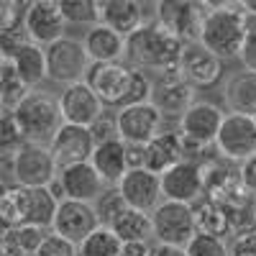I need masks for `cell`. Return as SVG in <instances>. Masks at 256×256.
Listing matches in <instances>:
<instances>
[{
	"label": "cell",
	"mask_w": 256,
	"mask_h": 256,
	"mask_svg": "<svg viewBox=\"0 0 256 256\" xmlns=\"http://www.w3.org/2000/svg\"><path fill=\"white\" fill-rule=\"evenodd\" d=\"M238 177H241V184L246 190V195H251L256 200V154L238 164Z\"/></svg>",
	"instance_id": "f6af8a7d"
},
{
	"label": "cell",
	"mask_w": 256,
	"mask_h": 256,
	"mask_svg": "<svg viewBox=\"0 0 256 256\" xmlns=\"http://www.w3.org/2000/svg\"><path fill=\"white\" fill-rule=\"evenodd\" d=\"M24 134L13 118L10 110H0V162H6L10 166V159L16 156V152L24 146Z\"/></svg>",
	"instance_id": "e575fe53"
},
{
	"label": "cell",
	"mask_w": 256,
	"mask_h": 256,
	"mask_svg": "<svg viewBox=\"0 0 256 256\" xmlns=\"http://www.w3.org/2000/svg\"><path fill=\"white\" fill-rule=\"evenodd\" d=\"M56 164L46 146L24 144L10 159V177L16 187H49L56 180Z\"/></svg>",
	"instance_id": "ba28073f"
},
{
	"label": "cell",
	"mask_w": 256,
	"mask_h": 256,
	"mask_svg": "<svg viewBox=\"0 0 256 256\" xmlns=\"http://www.w3.org/2000/svg\"><path fill=\"white\" fill-rule=\"evenodd\" d=\"M18 8H26V6L3 3V0H0V34L13 28V26H20V20H24V10H18Z\"/></svg>",
	"instance_id": "ee69618b"
},
{
	"label": "cell",
	"mask_w": 256,
	"mask_h": 256,
	"mask_svg": "<svg viewBox=\"0 0 256 256\" xmlns=\"http://www.w3.org/2000/svg\"><path fill=\"white\" fill-rule=\"evenodd\" d=\"M116 190L123 198L126 208L138 210V212H152L162 202L159 174L148 172V169H131V172H126L123 180L116 184Z\"/></svg>",
	"instance_id": "44dd1931"
},
{
	"label": "cell",
	"mask_w": 256,
	"mask_h": 256,
	"mask_svg": "<svg viewBox=\"0 0 256 256\" xmlns=\"http://www.w3.org/2000/svg\"><path fill=\"white\" fill-rule=\"evenodd\" d=\"M88 131H90V138H92V144H95V146L108 144V141H118V123H116V113L102 110V113L92 120V126L88 128Z\"/></svg>",
	"instance_id": "ab89813d"
},
{
	"label": "cell",
	"mask_w": 256,
	"mask_h": 256,
	"mask_svg": "<svg viewBox=\"0 0 256 256\" xmlns=\"http://www.w3.org/2000/svg\"><path fill=\"white\" fill-rule=\"evenodd\" d=\"M202 169V198L210 202H218L220 208L236 202L246 195V190L238 177V164H230L226 159L210 156L200 164Z\"/></svg>",
	"instance_id": "8fae6325"
},
{
	"label": "cell",
	"mask_w": 256,
	"mask_h": 256,
	"mask_svg": "<svg viewBox=\"0 0 256 256\" xmlns=\"http://www.w3.org/2000/svg\"><path fill=\"white\" fill-rule=\"evenodd\" d=\"M148 256H184V248L164 246V244H152V254H148Z\"/></svg>",
	"instance_id": "c3c4849f"
},
{
	"label": "cell",
	"mask_w": 256,
	"mask_h": 256,
	"mask_svg": "<svg viewBox=\"0 0 256 256\" xmlns=\"http://www.w3.org/2000/svg\"><path fill=\"white\" fill-rule=\"evenodd\" d=\"M59 13L67 26L90 28L98 24V0H59Z\"/></svg>",
	"instance_id": "836d02e7"
},
{
	"label": "cell",
	"mask_w": 256,
	"mask_h": 256,
	"mask_svg": "<svg viewBox=\"0 0 256 256\" xmlns=\"http://www.w3.org/2000/svg\"><path fill=\"white\" fill-rule=\"evenodd\" d=\"M126 166H128V172H131V169H144V166H146V154H144V146L126 144Z\"/></svg>",
	"instance_id": "bcb514c9"
},
{
	"label": "cell",
	"mask_w": 256,
	"mask_h": 256,
	"mask_svg": "<svg viewBox=\"0 0 256 256\" xmlns=\"http://www.w3.org/2000/svg\"><path fill=\"white\" fill-rule=\"evenodd\" d=\"M98 218L90 202H72V200H59L56 216L52 223V233L67 238L70 244L80 246L90 233L98 228Z\"/></svg>",
	"instance_id": "ffe728a7"
},
{
	"label": "cell",
	"mask_w": 256,
	"mask_h": 256,
	"mask_svg": "<svg viewBox=\"0 0 256 256\" xmlns=\"http://www.w3.org/2000/svg\"><path fill=\"white\" fill-rule=\"evenodd\" d=\"M192 218H195L198 233H205V236H212V238H223V241H226V236H230L228 216L218 202H210V200L200 198L192 205Z\"/></svg>",
	"instance_id": "f1b7e54d"
},
{
	"label": "cell",
	"mask_w": 256,
	"mask_h": 256,
	"mask_svg": "<svg viewBox=\"0 0 256 256\" xmlns=\"http://www.w3.org/2000/svg\"><path fill=\"white\" fill-rule=\"evenodd\" d=\"M10 113L20 128V134H24L26 144L49 146V141L54 138V134L62 126L56 98H52L49 92H41V90H31Z\"/></svg>",
	"instance_id": "3957f363"
},
{
	"label": "cell",
	"mask_w": 256,
	"mask_h": 256,
	"mask_svg": "<svg viewBox=\"0 0 256 256\" xmlns=\"http://www.w3.org/2000/svg\"><path fill=\"white\" fill-rule=\"evenodd\" d=\"M146 166L154 174H164L166 169L182 162V136L180 131H159L152 141L144 146Z\"/></svg>",
	"instance_id": "d4e9b609"
},
{
	"label": "cell",
	"mask_w": 256,
	"mask_h": 256,
	"mask_svg": "<svg viewBox=\"0 0 256 256\" xmlns=\"http://www.w3.org/2000/svg\"><path fill=\"white\" fill-rule=\"evenodd\" d=\"M241 6L248 16H256V0H246V3H241Z\"/></svg>",
	"instance_id": "f907efd6"
},
{
	"label": "cell",
	"mask_w": 256,
	"mask_h": 256,
	"mask_svg": "<svg viewBox=\"0 0 256 256\" xmlns=\"http://www.w3.org/2000/svg\"><path fill=\"white\" fill-rule=\"evenodd\" d=\"M154 241H138V244H120V256H148Z\"/></svg>",
	"instance_id": "7dc6e473"
},
{
	"label": "cell",
	"mask_w": 256,
	"mask_h": 256,
	"mask_svg": "<svg viewBox=\"0 0 256 256\" xmlns=\"http://www.w3.org/2000/svg\"><path fill=\"white\" fill-rule=\"evenodd\" d=\"M228 256H256V230L233 236L228 244Z\"/></svg>",
	"instance_id": "7bdbcfd3"
},
{
	"label": "cell",
	"mask_w": 256,
	"mask_h": 256,
	"mask_svg": "<svg viewBox=\"0 0 256 256\" xmlns=\"http://www.w3.org/2000/svg\"><path fill=\"white\" fill-rule=\"evenodd\" d=\"M177 72L192 90H198V88L205 90V88H212L216 82H220L226 70H223V62L218 56H212L200 41H192V44L182 46Z\"/></svg>",
	"instance_id": "9a60e30c"
},
{
	"label": "cell",
	"mask_w": 256,
	"mask_h": 256,
	"mask_svg": "<svg viewBox=\"0 0 256 256\" xmlns=\"http://www.w3.org/2000/svg\"><path fill=\"white\" fill-rule=\"evenodd\" d=\"M28 92L31 90L24 84V80L18 77L16 67L6 59L0 64V102H3V110H13Z\"/></svg>",
	"instance_id": "1f68e13d"
},
{
	"label": "cell",
	"mask_w": 256,
	"mask_h": 256,
	"mask_svg": "<svg viewBox=\"0 0 256 256\" xmlns=\"http://www.w3.org/2000/svg\"><path fill=\"white\" fill-rule=\"evenodd\" d=\"M162 116L152 102H138V105H126L116 110L118 123V138L123 144H136L146 146L159 131H162Z\"/></svg>",
	"instance_id": "5bb4252c"
},
{
	"label": "cell",
	"mask_w": 256,
	"mask_h": 256,
	"mask_svg": "<svg viewBox=\"0 0 256 256\" xmlns=\"http://www.w3.org/2000/svg\"><path fill=\"white\" fill-rule=\"evenodd\" d=\"M156 3H138V0H102L98 3V24L108 26L118 36H131L141 26L154 20Z\"/></svg>",
	"instance_id": "4fadbf2b"
},
{
	"label": "cell",
	"mask_w": 256,
	"mask_h": 256,
	"mask_svg": "<svg viewBox=\"0 0 256 256\" xmlns=\"http://www.w3.org/2000/svg\"><path fill=\"white\" fill-rule=\"evenodd\" d=\"M3 62H6V56H3V54H0V64H3Z\"/></svg>",
	"instance_id": "816d5d0a"
},
{
	"label": "cell",
	"mask_w": 256,
	"mask_h": 256,
	"mask_svg": "<svg viewBox=\"0 0 256 256\" xmlns=\"http://www.w3.org/2000/svg\"><path fill=\"white\" fill-rule=\"evenodd\" d=\"M182 41L169 34L164 26H159L156 20L141 26L131 36H126V56L131 64L128 67L141 70L152 77L177 72L180 67V54H182Z\"/></svg>",
	"instance_id": "6da1fadb"
},
{
	"label": "cell",
	"mask_w": 256,
	"mask_h": 256,
	"mask_svg": "<svg viewBox=\"0 0 256 256\" xmlns=\"http://www.w3.org/2000/svg\"><path fill=\"white\" fill-rule=\"evenodd\" d=\"M184 256H228V241L195 233L192 241L184 246Z\"/></svg>",
	"instance_id": "f35d334b"
},
{
	"label": "cell",
	"mask_w": 256,
	"mask_h": 256,
	"mask_svg": "<svg viewBox=\"0 0 256 256\" xmlns=\"http://www.w3.org/2000/svg\"><path fill=\"white\" fill-rule=\"evenodd\" d=\"M152 236L156 244L164 246H177L184 248L192 236H195V218H192V205H182V202H169L162 200L152 212Z\"/></svg>",
	"instance_id": "277c9868"
},
{
	"label": "cell",
	"mask_w": 256,
	"mask_h": 256,
	"mask_svg": "<svg viewBox=\"0 0 256 256\" xmlns=\"http://www.w3.org/2000/svg\"><path fill=\"white\" fill-rule=\"evenodd\" d=\"M0 110H3V102H0Z\"/></svg>",
	"instance_id": "f5cc1de1"
},
{
	"label": "cell",
	"mask_w": 256,
	"mask_h": 256,
	"mask_svg": "<svg viewBox=\"0 0 256 256\" xmlns=\"http://www.w3.org/2000/svg\"><path fill=\"white\" fill-rule=\"evenodd\" d=\"M162 118H182V113L195 102V90L182 80L180 72H166L154 77L152 84V100Z\"/></svg>",
	"instance_id": "ac0fdd59"
},
{
	"label": "cell",
	"mask_w": 256,
	"mask_h": 256,
	"mask_svg": "<svg viewBox=\"0 0 256 256\" xmlns=\"http://www.w3.org/2000/svg\"><path fill=\"white\" fill-rule=\"evenodd\" d=\"M46 148H49V154H52L56 169H62V166H70V164L90 162L95 144H92V138H90L88 128L62 123L59 131L54 134V138L49 141Z\"/></svg>",
	"instance_id": "7402d4cb"
},
{
	"label": "cell",
	"mask_w": 256,
	"mask_h": 256,
	"mask_svg": "<svg viewBox=\"0 0 256 256\" xmlns=\"http://www.w3.org/2000/svg\"><path fill=\"white\" fill-rule=\"evenodd\" d=\"M223 210H226V216H228L230 236H241V233L256 230V200L251 195L238 198L236 202L226 205Z\"/></svg>",
	"instance_id": "4dcf8cb0"
},
{
	"label": "cell",
	"mask_w": 256,
	"mask_h": 256,
	"mask_svg": "<svg viewBox=\"0 0 256 256\" xmlns=\"http://www.w3.org/2000/svg\"><path fill=\"white\" fill-rule=\"evenodd\" d=\"M205 13H208V6L205 3L166 0V3H156L154 20H156L159 26H164L169 34H174L182 44H192V41H200Z\"/></svg>",
	"instance_id": "52a82bcc"
},
{
	"label": "cell",
	"mask_w": 256,
	"mask_h": 256,
	"mask_svg": "<svg viewBox=\"0 0 256 256\" xmlns=\"http://www.w3.org/2000/svg\"><path fill=\"white\" fill-rule=\"evenodd\" d=\"M56 105H59L62 123H67V126H80V128H90L92 120L105 110L102 102L95 98V92H92L84 82L67 84V88L59 92Z\"/></svg>",
	"instance_id": "d6986e66"
},
{
	"label": "cell",
	"mask_w": 256,
	"mask_h": 256,
	"mask_svg": "<svg viewBox=\"0 0 256 256\" xmlns=\"http://www.w3.org/2000/svg\"><path fill=\"white\" fill-rule=\"evenodd\" d=\"M46 238V230L44 228H36V226H16L8 236V244L20 254V256H34L41 246V241Z\"/></svg>",
	"instance_id": "8d00e7d4"
},
{
	"label": "cell",
	"mask_w": 256,
	"mask_h": 256,
	"mask_svg": "<svg viewBox=\"0 0 256 256\" xmlns=\"http://www.w3.org/2000/svg\"><path fill=\"white\" fill-rule=\"evenodd\" d=\"M208 13L202 20L200 44L220 62L236 59L244 46L246 18L241 3H205Z\"/></svg>",
	"instance_id": "7a4b0ae2"
},
{
	"label": "cell",
	"mask_w": 256,
	"mask_h": 256,
	"mask_svg": "<svg viewBox=\"0 0 256 256\" xmlns=\"http://www.w3.org/2000/svg\"><path fill=\"white\" fill-rule=\"evenodd\" d=\"M246 18V36H244V46H241V64L246 72H256V16H248L244 10Z\"/></svg>",
	"instance_id": "60d3db41"
},
{
	"label": "cell",
	"mask_w": 256,
	"mask_h": 256,
	"mask_svg": "<svg viewBox=\"0 0 256 256\" xmlns=\"http://www.w3.org/2000/svg\"><path fill=\"white\" fill-rule=\"evenodd\" d=\"M223 98L230 113L256 116V72H236L226 80Z\"/></svg>",
	"instance_id": "4316f807"
},
{
	"label": "cell",
	"mask_w": 256,
	"mask_h": 256,
	"mask_svg": "<svg viewBox=\"0 0 256 256\" xmlns=\"http://www.w3.org/2000/svg\"><path fill=\"white\" fill-rule=\"evenodd\" d=\"M152 84H154V77H152V74H146V72L131 67V77H128V92H126V105L148 102V100H152ZM126 105H123V108H126Z\"/></svg>",
	"instance_id": "74e56055"
},
{
	"label": "cell",
	"mask_w": 256,
	"mask_h": 256,
	"mask_svg": "<svg viewBox=\"0 0 256 256\" xmlns=\"http://www.w3.org/2000/svg\"><path fill=\"white\" fill-rule=\"evenodd\" d=\"M16 205L20 226L52 228L59 200L52 195L49 187H16Z\"/></svg>",
	"instance_id": "603a6c76"
},
{
	"label": "cell",
	"mask_w": 256,
	"mask_h": 256,
	"mask_svg": "<svg viewBox=\"0 0 256 256\" xmlns=\"http://www.w3.org/2000/svg\"><path fill=\"white\" fill-rule=\"evenodd\" d=\"M0 256H20V254L6 241V244H0Z\"/></svg>",
	"instance_id": "681fc988"
},
{
	"label": "cell",
	"mask_w": 256,
	"mask_h": 256,
	"mask_svg": "<svg viewBox=\"0 0 256 256\" xmlns=\"http://www.w3.org/2000/svg\"><path fill=\"white\" fill-rule=\"evenodd\" d=\"M90 166L105 182V187H116L123 180V174L128 172V166H126V144L118 138V141H108V144L95 146L92 156H90Z\"/></svg>",
	"instance_id": "484cf974"
},
{
	"label": "cell",
	"mask_w": 256,
	"mask_h": 256,
	"mask_svg": "<svg viewBox=\"0 0 256 256\" xmlns=\"http://www.w3.org/2000/svg\"><path fill=\"white\" fill-rule=\"evenodd\" d=\"M44 62H46V80L64 84V88L82 82L90 70V59L82 49V41L72 36H62L59 41L49 44L44 49Z\"/></svg>",
	"instance_id": "5b68a950"
},
{
	"label": "cell",
	"mask_w": 256,
	"mask_h": 256,
	"mask_svg": "<svg viewBox=\"0 0 256 256\" xmlns=\"http://www.w3.org/2000/svg\"><path fill=\"white\" fill-rule=\"evenodd\" d=\"M52 195L56 200H72V202H95L102 190L105 182L98 177V172L90 166V162H82V164H70V166H62L56 172V180L49 184Z\"/></svg>",
	"instance_id": "9c48e42d"
},
{
	"label": "cell",
	"mask_w": 256,
	"mask_h": 256,
	"mask_svg": "<svg viewBox=\"0 0 256 256\" xmlns=\"http://www.w3.org/2000/svg\"><path fill=\"white\" fill-rule=\"evenodd\" d=\"M110 230L116 233V238L120 244H138V241H154L152 236V218L148 212H138V210H131L126 208L118 220L110 226Z\"/></svg>",
	"instance_id": "f546056e"
},
{
	"label": "cell",
	"mask_w": 256,
	"mask_h": 256,
	"mask_svg": "<svg viewBox=\"0 0 256 256\" xmlns=\"http://www.w3.org/2000/svg\"><path fill=\"white\" fill-rule=\"evenodd\" d=\"M128 77L131 67L123 62L116 64H90L84 84L95 92V98L102 102V108H123L126 105V92H128Z\"/></svg>",
	"instance_id": "7c38bea8"
},
{
	"label": "cell",
	"mask_w": 256,
	"mask_h": 256,
	"mask_svg": "<svg viewBox=\"0 0 256 256\" xmlns=\"http://www.w3.org/2000/svg\"><path fill=\"white\" fill-rule=\"evenodd\" d=\"M34 256H77V246L70 244L67 238L56 236V233H46V238L41 241Z\"/></svg>",
	"instance_id": "b9f144b4"
},
{
	"label": "cell",
	"mask_w": 256,
	"mask_h": 256,
	"mask_svg": "<svg viewBox=\"0 0 256 256\" xmlns=\"http://www.w3.org/2000/svg\"><path fill=\"white\" fill-rule=\"evenodd\" d=\"M92 210H95V218H98L100 228H110V226L118 220V216L126 210V202H123V198L118 195L116 187H105L102 195L92 202Z\"/></svg>",
	"instance_id": "d590c367"
},
{
	"label": "cell",
	"mask_w": 256,
	"mask_h": 256,
	"mask_svg": "<svg viewBox=\"0 0 256 256\" xmlns=\"http://www.w3.org/2000/svg\"><path fill=\"white\" fill-rule=\"evenodd\" d=\"M82 49L88 54L90 64H116L126 56V38L110 31L108 26L95 24L84 31Z\"/></svg>",
	"instance_id": "cb8c5ba5"
},
{
	"label": "cell",
	"mask_w": 256,
	"mask_h": 256,
	"mask_svg": "<svg viewBox=\"0 0 256 256\" xmlns=\"http://www.w3.org/2000/svg\"><path fill=\"white\" fill-rule=\"evenodd\" d=\"M223 116L226 113L216 102L195 100L180 118V136L192 144H200V146H212L218 131H220Z\"/></svg>",
	"instance_id": "e0dca14e"
},
{
	"label": "cell",
	"mask_w": 256,
	"mask_h": 256,
	"mask_svg": "<svg viewBox=\"0 0 256 256\" xmlns=\"http://www.w3.org/2000/svg\"><path fill=\"white\" fill-rule=\"evenodd\" d=\"M162 200L195 205L202 198V169L195 162H180L172 169L159 174Z\"/></svg>",
	"instance_id": "2e32d148"
},
{
	"label": "cell",
	"mask_w": 256,
	"mask_h": 256,
	"mask_svg": "<svg viewBox=\"0 0 256 256\" xmlns=\"http://www.w3.org/2000/svg\"><path fill=\"white\" fill-rule=\"evenodd\" d=\"M20 26H24L26 38L41 49H46L62 36H67V24H64V18L59 13L56 0H34V3H26Z\"/></svg>",
	"instance_id": "30bf717a"
},
{
	"label": "cell",
	"mask_w": 256,
	"mask_h": 256,
	"mask_svg": "<svg viewBox=\"0 0 256 256\" xmlns=\"http://www.w3.org/2000/svg\"><path fill=\"white\" fill-rule=\"evenodd\" d=\"M13 67H16V72H18V77L24 80V84L28 90H36L41 82L46 80V62H44V49L41 46H36V44H31V41H26L24 46H20L10 59H8Z\"/></svg>",
	"instance_id": "83f0119b"
},
{
	"label": "cell",
	"mask_w": 256,
	"mask_h": 256,
	"mask_svg": "<svg viewBox=\"0 0 256 256\" xmlns=\"http://www.w3.org/2000/svg\"><path fill=\"white\" fill-rule=\"evenodd\" d=\"M77 256H120V241L110 228H95L77 246Z\"/></svg>",
	"instance_id": "d6a6232c"
},
{
	"label": "cell",
	"mask_w": 256,
	"mask_h": 256,
	"mask_svg": "<svg viewBox=\"0 0 256 256\" xmlns=\"http://www.w3.org/2000/svg\"><path fill=\"white\" fill-rule=\"evenodd\" d=\"M216 152L230 164H241L256 154V120L241 113H226L216 136Z\"/></svg>",
	"instance_id": "8992f818"
}]
</instances>
